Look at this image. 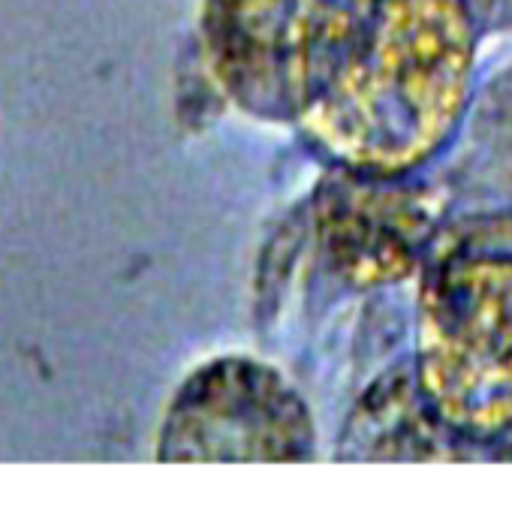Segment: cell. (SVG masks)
Here are the masks:
<instances>
[{
    "label": "cell",
    "instance_id": "9c48e42d",
    "mask_svg": "<svg viewBox=\"0 0 512 506\" xmlns=\"http://www.w3.org/2000/svg\"><path fill=\"white\" fill-rule=\"evenodd\" d=\"M503 449H512V437L506 440V446H503ZM509 455H512V452H509Z\"/></svg>",
    "mask_w": 512,
    "mask_h": 506
},
{
    "label": "cell",
    "instance_id": "8992f818",
    "mask_svg": "<svg viewBox=\"0 0 512 506\" xmlns=\"http://www.w3.org/2000/svg\"><path fill=\"white\" fill-rule=\"evenodd\" d=\"M338 449L350 461H467L479 446L431 410L407 362L359 401Z\"/></svg>",
    "mask_w": 512,
    "mask_h": 506
},
{
    "label": "cell",
    "instance_id": "277c9868",
    "mask_svg": "<svg viewBox=\"0 0 512 506\" xmlns=\"http://www.w3.org/2000/svg\"><path fill=\"white\" fill-rule=\"evenodd\" d=\"M404 178L338 166L314 193V232L323 257L350 287H392L419 275L446 223V190Z\"/></svg>",
    "mask_w": 512,
    "mask_h": 506
},
{
    "label": "cell",
    "instance_id": "6da1fadb",
    "mask_svg": "<svg viewBox=\"0 0 512 506\" xmlns=\"http://www.w3.org/2000/svg\"><path fill=\"white\" fill-rule=\"evenodd\" d=\"M476 22L470 0H299L293 121L341 169L410 175L464 124Z\"/></svg>",
    "mask_w": 512,
    "mask_h": 506
},
{
    "label": "cell",
    "instance_id": "52a82bcc",
    "mask_svg": "<svg viewBox=\"0 0 512 506\" xmlns=\"http://www.w3.org/2000/svg\"><path fill=\"white\" fill-rule=\"evenodd\" d=\"M464 136V169L476 181L512 196V67L497 73L473 100Z\"/></svg>",
    "mask_w": 512,
    "mask_h": 506
},
{
    "label": "cell",
    "instance_id": "3957f363",
    "mask_svg": "<svg viewBox=\"0 0 512 506\" xmlns=\"http://www.w3.org/2000/svg\"><path fill=\"white\" fill-rule=\"evenodd\" d=\"M317 434L305 398L272 365L220 356L196 368L172 395L157 458L193 461H308Z\"/></svg>",
    "mask_w": 512,
    "mask_h": 506
},
{
    "label": "cell",
    "instance_id": "5b68a950",
    "mask_svg": "<svg viewBox=\"0 0 512 506\" xmlns=\"http://www.w3.org/2000/svg\"><path fill=\"white\" fill-rule=\"evenodd\" d=\"M299 0H199V46L214 85L260 121H293L290 28Z\"/></svg>",
    "mask_w": 512,
    "mask_h": 506
},
{
    "label": "cell",
    "instance_id": "ba28073f",
    "mask_svg": "<svg viewBox=\"0 0 512 506\" xmlns=\"http://www.w3.org/2000/svg\"><path fill=\"white\" fill-rule=\"evenodd\" d=\"M479 22H488L494 28L512 25V0H470Z\"/></svg>",
    "mask_w": 512,
    "mask_h": 506
},
{
    "label": "cell",
    "instance_id": "7a4b0ae2",
    "mask_svg": "<svg viewBox=\"0 0 512 506\" xmlns=\"http://www.w3.org/2000/svg\"><path fill=\"white\" fill-rule=\"evenodd\" d=\"M413 371L431 410L479 449L512 437V205L452 217L416 296Z\"/></svg>",
    "mask_w": 512,
    "mask_h": 506
}]
</instances>
